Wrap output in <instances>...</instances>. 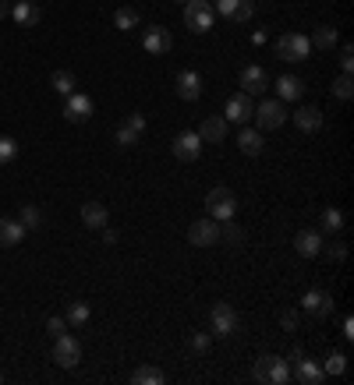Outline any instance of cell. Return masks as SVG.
Segmentation results:
<instances>
[{"mask_svg": "<svg viewBox=\"0 0 354 385\" xmlns=\"http://www.w3.org/2000/svg\"><path fill=\"white\" fill-rule=\"evenodd\" d=\"M252 374H255V381H262V385H283V381L290 378V367H287L283 357H276V353H262V357L255 360Z\"/></svg>", "mask_w": 354, "mask_h": 385, "instance_id": "1", "label": "cell"}, {"mask_svg": "<svg viewBox=\"0 0 354 385\" xmlns=\"http://www.w3.org/2000/svg\"><path fill=\"white\" fill-rule=\"evenodd\" d=\"M184 25L191 32H209L216 25V11H213V0H188L184 4Z\"/></svg>", "mask_w": 354, "mask_h": 385, "instance_id": "2", "label": "cell"}, {"mask_svg": "<svg viewBox=\"0 0 354 385\" xmlns=\"http://www.w3.org/2000/svg\"><path fill=\"white\" fill-rule=\"evenodd\" d=\"M206 212H209L216 223H230L234 212H237V198H234V191H230V188H213V191L206 195Z\"/></svg>", "mask_w": 354, "mask_h": 385, "instance_id": "3", "label": "cell"}, {"mask_svg": "<svg viewBox=\"0 0 354 385\" xmlns=\"http://www.w3.org/2000/svg\"><path fill=\"white\" fill-rule=\"evenodd\" d=\"M308 54H312V43H308V36H301V32H283V36L276 39V57L287 61V64H297V61H305Z\"/></svg>", "mask_w": 354, "mask_h": 385, "instance_id": "4", "label": "cell"}, {"mask_svg": "<svg viewBox=\"0 0 354 385\" xmlns=\"http://www.w3.org/2000/svg\"><path fill=\"white\" fill-rule=\"evenodd\" d=\"M50 357H54V364L57 367H64V371H71V367H78V360H82V343L75 339V336H54V350H50Z\"/></svg>", "mask_w": 354, "mask_h": 385, "instance_id": "5", "label": "cell"}, {"mask_svg": "<svg viewBox=\"0 0 354 385\" xmlns=\"http://www.w3.org/2000/svg\"><path fill=\"white\" fill-rule=\"evenodd\" d=\"M252 117H255L259 131H276V128L287 121V106H283V99H266V103L255 106Z\"/></svg>", "mask_w": 354, "mask_h": 385, "instance_id": "6", "label": "cell"}, {"mask_svg": "<svg viewBox=\"0 0 354 385\" xmlns=\"http://www.w3.org/2000/svg\"><path fill=\"white\" fill-rule=\"evenodd\" d=\"M213 11H220V18H227L234 25H244L255 15V0H216Z\"/></svg>", "mask_w": 354, "mask_h": 385, "instance_id": "7", "label": "cell"}, {"mask_svg": "<svg viewBox=\"0 0 354 385\" xmlns=\"http://www.w3.org/2000/svg\"><path fill=\"white\" fill-rule=\"evenodd\" d=\"M188 240H191L195 248H213V244H220V223H216L213 216L195 219V223L188 226Z\"/></svg>", "mask_w": 354, "mask_h": 385, "instance_id": "8", "label": "cell"}, {"mask_svg": "<svg viewBox=\"0 0 354 385\" xmlns=\"http://www.w3.org/2000/svg\"><path fill=\"white\" fill-rule=\"evenodd\" d=\"M202 138H199V131H181L177 138H174V159H181V163H195L199 156H202Z\"/></svg>", "mask_w": 354, "mask_h": 385, "instance_id": "9", "label": "cell"}, {"mask_svg": "<svg viewBox=\"0 0 354 385\" xmlns=\"http://www.w3.org/2000/svg\"><path fill=\"white\" fill-rule=\"evenodd\" d=\"M209 329H213V336H230V332H237V311L230 307V304H216L213 311H209Z\"/></svg>", "mask_w": 354, "mask_h": 385, "instance_id": "10", "label": "cell"}, {"mask_svg": "<svg viewBox=\"0 0 354 385\" xmlns=\"http://www.w3.org/2000/svg\"><path fill=\"white\" fill-rule=\"evenodd\" d=\"M142 47H146V54H153V57H163V54H170V47H174V36H170V29H163V25H153V29H146V36H142Z\"/></svg>", "mask_w": 354, "mask_h": 385, "instance_id": "11", "label": "cell"}, {"mask_svg": "<svg viewBox=\"0 0 354 385\" xmlns=\"http://www.w3.org/2000/svg\"><path fill=\"white\" fill-rule=\"evenodd\" d=\"M93 117V99L85 92H71L68 103H64V121L68 124H85Z\"/></svg>", "mask_w": 354, "mask_h": 385, "instance_id": "12", "label": "cell"}, {"mask_svg": "<svg viewBox=\"0 0 354 385\" xmlns=\"http://www.w3.org/2000/svg\"><path fill=\"white\" fill-rule=\"evenodd\" d=\"M252 114H255V103H252V96L237 92V96H230V99H227V117H223V121H227V124H241V128H244Z\"/></svg>", "mask_w": 354, "mask_h": 385, "instance_id": "13", "label": "cell"}, {"mask_svg": "<svg viewBox=\"0 0 354 385\" xmlns=\"http://www.w3.org/2000/svg\"><path fill=\"white\" fill-rule=\"evenodd\" d=\"M142 131H146V117L142 114H131L121 128H117V135H114V142L121 145V149H131V145H138V138H142Z\"/></svg>", "mask_w": 354, "mask_h": 385, "instance_id": "14", "label": "cell"}, {"mask_svg": "<svg viewBox=\"0 0 354 385\" xmlns=\"http://www.w3.org/2000/svg\"><path fill=\"white\" fill-rule=\"evenodd\" d=\"M290 378H294V381H301V385H322V381H326V371H322V364H315V360L301 357V360H294Z\"/></svg>", "mask_w": 354, "mask_h": 385, "instance_id": "15", "label": "cell"}, {"mask_svg": "<svg viewBox=\"0 0 354 385\" xmlns=\"http://www.w3.org/2000/svg\"><path fill=\"white\" fill-rule=\"evenodd\" d=\"M241 89H244V96H262V92L269 89V75H266L259 64H248V68L241 71Z\"/></svg>", "mask_w": 354, "mask_h": 385, "instance_id": "16", "label": "cell"}, {"mask_svg": "<svg viewBox=\"0 0 354 385\" xmlns=\"http://www.w3.org/2000/svg\"><path fill=\"white\" fill-rule=\"evenodd\" d=\"M301 307H305L308 314H315V318H329V314H333V297H329L326 290H308V293L301 297Z\"/></svg>", "mask_w": 354, "mask_h": 385, "instance_id": "17", "label": "cell"}, {"mask_svg": "<svg viewBox=\"0 0 354 385\" xmlns=\"http://www.w3.org/2000/svg\"><path fill=\"white\" fill-rule=\"evenodd\" d=\"M11 18H15L22 29H33V25L43 22V8H36L33 0H15V4H11Z\"/></svg>", "mask_w": 354, "mask_h": 385, "instance_id": "18", "label": "cell"}, {"mask_svg": "<svg viewBox=\"0 0 354 385\" xmlns=\"http://www.w3.org/2000/svg\"><path fill=\"white\" fill-rule=\"evenodd\" d=\"M177 96H181L184 103H195V99L202 96V78H199V71H191V68L177 71Z\"/></svg>", "mask_w": 354, "mask_h": 385, "instance_id": "19", "label": "cell"}, {"mask_svg": "<svg viewBox=\"0 0 354 385\" xmlns=\"http://www.w3.org/2000/svg\"><path fill=\"white\" fill-rule=\"evenodd\" d=\"M290 121L297 124V131L315 135V131L322 128V110H319V106H301V110H294V114H290Z\"/></svg>", "mask_w": 354, "mask_h": 385, "instance_id": "20", "label": "cell"}, {"mask_svg": "<svg viewBox=\"0 0 354 385\" xmlns=\"http://www.w3.org/2000/svg\"><path fill=\"white\" fill-rule=\"evenodd\" d=\"M301 96H305V82H301L297 75H280V78H276V99L294 103V99H301Z\"/></svg>", "mask_w": 354, "mask_h": 385, "instance_id": "21", "label": "cell"}, {"mask_svg": "<svg viewBox=\"0 0 354 385\" xmlns=\"http://www.w3.org/2000/svg\"><path fill=\"white\" fill-rule=\"evenodd\" d=\"M82 223H85L89 230H103V226L110 223L107 205H103V202H85V205H82Z\"/></svg>", "mask_w": 354, "mask_h": 385, "instance_id": "22", "label": "cell"}, {"mask_svg": "<svg viewBox=\"0 0 354 385\" xmlns=\"http://www.w3.org/2000/svg\"><path fill=\"white\" fill-rule=\"evenodd\" d=\"M294 251L305 255V258H315V255L322 251V237H319L315 230H297V237H294Z\"/></svg>", "mask_w": 354, "mask_h": 385, "instance_id": "23", "label": "cell"}, {"mask_svg": "<svg viewBox=\"0 0 354 385\" xmlns=\"http://www.w3.org/2000/svg\"><path fill=\"white\" fill-rule=\"evenodd\" d=\"M29 230L18 219H0V248H18Z\"/></svg>", "mask_w": 354, "mask_h": 385, "instance_id": "24", "label": "cell"}, {"mask_svg": "<svg viewBox=\"0 0 354 385\" xmlns=\"http://www.w3.org/2000/svg\"><path fill=\"white\" fill-rule=\"evenodd\" d=\"M199 138H202V142H216V145H220V142L227 138V121H223V117H206V121H202V128H199Z\"/></svg>", "mask_w": 354, "mask_h": 385, "instance_id": "25", "label": "cell"}, {"mask_svg": "<svg viewBox=\"0 0 354 385\" xmlns=\"http://www.w3.org/2000/svg\"><path fill=\"white\" fill-rule=\"evenodd\" d=\"M262 131L259 128H241V135H237V149L244 152V156H259L262 152Z\"/></svg>", "mask_w": 354, "mask_h": 385, "instance_id": "26", "label": "cell"}, {"mask_svg": "<svg viewBox=\"0 0 354 385\" xmlns=\"http://www.w3.org/2000/svg\"><path fill=\"white\" fill-rule=\"evenodd\" d=\"M131 381H135V385H163V381H167V374H163V367L142 364V367H135Z\"/></svg>", "mask_w": 354, "mask_h": 385, "instance_id": "27", "label": "cell"}, {"mask_svg": "<svg viewBox=\"0 0 354 385\" xmlns=\"http://www.w3.org/2000/svg\"><path fill=\"white\" fill-rule=\"evenodd\" d=\"M336 39H340V36H336V29L319 25V29L312 32V39H308V43H312V50H333V47H336Z\"/></svg>", "mask_w": 354, "mask_h": 385, "instance_id": "28", "label": "cell"}, {"mask_svg": "<svg viewBox=\"0 0 354 385\" xmlns=\"http://www.w3.org/2000/svg\"><path fill=\"white\" fill-rule=\"evenodd\" d=\"M75 85H78V82H75V75H71V71H54V75H50V89H54V92H61V96L78 92Z\"/></svg>", "mask_w": 354, "mask_h": 385, "instance_id": "29", "label": "cell"}, {"mask_svg": "<svg viewBox=\"0 0 354 385\" xmlns=\"http://www.w3.org/2000/svg\"><path fill=\"white\" fill-rule=\"evenodd\" d=\"M18 223H22L25 230H43V209H40V205H22Z\"/></svg>", "mask_w": 354, "mask_h": 385, "instance_id": "30", "label": "cell"}, {"mask_svg": "<svg viewBox=\"0 0 354 385\" xmlns=\"http://www.w3.org/2000/svg\"><path fill=\"white\" fill-rule=\"evenodd\" d=\"M114 25H117L121 32H131V29L138 25V11H135V8H117V11H114Z\"/></svg>", "mask_w": 354, "mask_h": 385, "instance_id": "31", "label": "cell"}, {"mask_svg": "<svg viewBox=\"0 0 354 385\" xmlns=\"http://www.w3.org/2000/svg\"><path fill=\"white\" fill-rule=\"evenodd\" d=\"M18 159V142L11 135H0V166H11Z\"/></svg>", "mask_w": 354, "mask_h": 385, "instance_id": "32", "label": "cell"}, {"mask_svg": "<svg viewBox=\"0 0 354 385\" xmlns=\"http://www.w3.org/2000/svg\"><path fill=\"white\" fill-rule=\"evenodd\" d=\"M322 230L326 233H340L343 230V212L340 209H322Z\"/></svg>", "mask_w": 354, "mask_h": 385, "instance_id": "33", "label": "cell"}, {"mask_svg": "<svg viewBox=\"0 0 354 385\" xmlns=\"http://www.w3.org/2000/svg\"><path fill=\"white\" fill-rule=\"evenodd\" d=\"M333 96H336V99H343V103H347V99H350V96H354V78H350V75H340V78H336V82H333Z\"/></svg>", "mask_w": 354, "mask_h": 385, "instance_id": "34", "label": "cell"}, {"mask_svg": "<svg viewBox=\"0 0 354 385\" xmlns=\"http://www.w3.org/2000/svg\"><path fill=\"white\" fill-rule=\"evenodd\" d=\"M68 325H85L89 322V304H82V300H75L71 307H68Z\"/></svg>", "mask_w": 354, "mask_h": 385, "instance_id": "35", "label": "cell"}, {"mask_svg": "<svg viewBox=\"0 0 354 385\" xmlns=\"http://www.w3.org/2000/svg\"><path fill=\"white\" fill-rule=\"evenodd\" d=\"M322 371H326V374H333V378H336V374H343V371H347V357H343V353H329V357H326V364H322Z\"/></svg>", "mask_w": 354, "mask_h": 385, "instance_id": "36", "label": "cell"}, {"mask_svg": "<svg viewBox=\"0 0 354 385\" xmlns=\"http://www.w3.org/2000/svg\"><path fill=\"white\" fill-rule=\"evenodd\" d=\"M188 346H191V353H209V346H213V336H209V332H195V336L188 339Z\"/></svg>", "mask_w": 354, "mask_h": 385, "instance_id": "37", "label": "cell"}, {"mask_svg": "<svg viewBox=\"0 0 354 385\" xmlns=\"http://www.w3.org/2000/svg\"><path fill=\"white\" fill-rule=\"evenodd\" d=\"M220 237H223L227 244H234V248H237V244L244 240V233H241L237 226H230V223H220Z\"/></svg>", "mask_w": 354, "mask_h": 385, "instance_id": "38", "label": "cell"}, {"mask_svg": "<svg viewBox=\"0 0 354 385\" xmlns=\"http://www.w3.org/2000/svg\"><path fill=\"white\" fill-rule=\"evenodd\" d=\"M340 68H343V75H350V71H354V47H350V43H343V47H340Z\"/></svg>", "mask_w": 354, "mask_h": 385, "instance_id": "39", "label": "cell"}, {"mask_svg": "<svg viewBox=\"0 0 354 385\" xmlns=\"http://www.w3.org/2000/svg\"><path fill=\"white\" fill-rule=\"evenodd\" d=\"M68 332V318H47V336H64Z\"/></svg>", "mask_w": 354, "mask_h": 385, "instance_id": "40", "label": "cell"}, {"mask_svg": "<svg viewBox=\"0 0 354 385\" xmlns=\"http://www.w3.org/2000/svg\"><path fill=\"white\" fill-rule=\"evenodd\" d=\"M326 255H329L333 262H343V258H347V244H340V240H336V244H329V251H326Z\"/></svg>", "mask_w": 354, "mask_h": 385, "instance_id": "41", "label": "cell"}, {"mask_svg": "<svg viewBox=\"0 0 354 385\" xmlns=\"http://www.w3.org/2000/svg\"><path fill=\"white\" fill-rule=\"evenodd\" d=\"M280 325H283V332H294V329H297V314H294V311H287V314L280 318Z\"/></svg>", "mask_w": 354, "mask_h": 385, "instance_id": "42", "label": "cell"}, {"mask_svg": "<svg viewBox=\"0 0 354 385\" xmlns=\"http://www.w3.org/2000/svg\"><path fill=\"white\" fill-rule=\"evenodd\" d=\"M11 18V0H0V22Z\"/></svg>", "mask_w": 354, "mask_h": 385, "instance_id": "43", "label": "cell"}, {"mask_svg": "<svg viewBox=\"0 0 354 385\" xmlns=\"http://www.w3.org/2000/svg\"><path fill=\"white\" fill-rule=\"evenodd\" d=\"M103 240H107V244H117V230H110V226H103Z\"/></svg>", "mask_w": 354, "mask_h": 385, "instance_id": "44", "label": "cell"}, {"mask_svg": "<svg viewBox=\"0 0 354 385\" xmlns=\"http://www.w3.org/2000/svg\"><path fill=\"white\" fill-rule=\"evenodd\" d=\"M343 339H354V322L343 318Z\"/></svg>", "mask_w": 354, "mask_h": 385, "instance_id": "45", "label": "cell"}, {"mask_svg": "<svg viewBox=\"0 0 354 385\" xmlns=\"http://www.w3.org/2000/svg\"><path fill=\"white\" fill-rule=\"evenodd\" d=\"M177 4H188V0H177Z\"/></svg>", "mask_w": 354, "mask_h": 385, "instance_id": "46", "label": "cell"}, {"mask_svg": "<svg viewBox=\"0 0 354 385\" xmlns=\"http://www.w3.org/2000/svg\"><path fill=\"white\" fill-rule=\"evenodd\" d=\"M0 381H4V374H0Z\"/></svg>", "mask_w": 354, "mask_h": 385, "instance_id": "47", "label": "cell"}, {"mask_svg": "<svg viewBox=\"0 0 354 385\" xmlns=\"http://www.w3.org/2000/svg\"><path fill=\"white\" fill-rule=\"evenodd\" d=\"M11 4H15V0H11Z\"/></svg>", "mask_w": 354, "mask_h": 385, "instance_id": "48", "label": "cell"}]
</instances>
